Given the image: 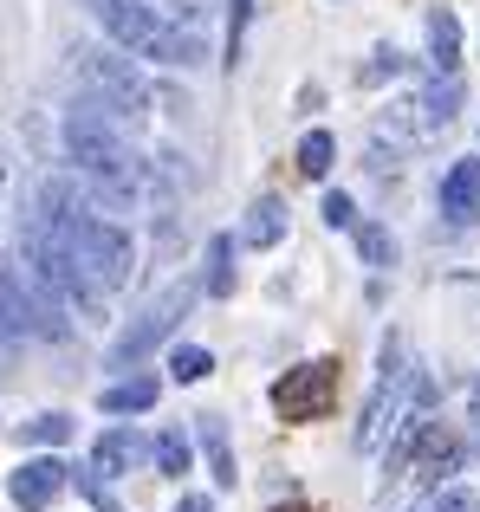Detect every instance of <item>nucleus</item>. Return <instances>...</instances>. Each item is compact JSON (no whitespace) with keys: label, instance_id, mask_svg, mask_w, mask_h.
I'll list each match as a JSON object with an SVG mask.
<instances>
[{"label":"nucleus","instance_id":"f257e3e1","mask_svg":"<svg viewBox=\"0 0 480 512\" xmlns=\"http://www.w3.org/2000/svg\"><path fill=\"white\" fill-rule=\"evenodd\" d=\"M98 13V26L117 39L124 52L156 65H176V72H195L208 65V39H202V13L189 0H85Z\"/></svg>","mask_w":480,"mask_h":512},{"label":"nucleus","instance_id":"f03ea898","mask_svg":"<svg viewBox=\"0 0 480 512\" xmlns=\"http://www.w3.org/2000/svg\"><path fill=\"white\" fill-rule=\"evenodd\" d=\"M52 234L72 247L78 273H85L98 292H124V286H130V273H137V247H130V234H124L117 221H104L98 208H85V214H72V221H59Z\"/></svg>","mask_w":480,"mask_h":512},{"label":"nucleus","instance_id":"7ed1b4c3","mask_svg":"<svg viewBox=\"0 0 480 512\" xmlns=\"http://www.w3.org/2000/svg\"><path fill=\"white\" fill-rule=\"evenodd\" d=\"M0 338H46V344L72 338L65 299L26 266H0Z\"/></svg>","mask_w":480,"mask_h":512},{"label":"nucleus","instance_id":"20e7f679","mask_svg":"<svg viewBox=\"0 0 480 512\" xmlns=\"http://www.w3.org/2000/svg\"><path fill=\"white\" fill-rule=\"evenodd\" d=\"M78 72H85V85H91V104H98L111 124L137 130L143 117H150L156 91H150V78L130 65V52H117V46H91V52H78Z\"/></svg>","mask_w":480,"mask_h":512},{"label":"nucleus","instance_id":"39448f33","mask_svg":"<svg viewBox=\"0 0 480 512\" xmlns=\"http://www.w3.org/2000/svg\"><path fill=\"white\" fill-rule=\"evenodd\" d=\"M409 415V370H403V338H383V357H377V383H370V402H364V422H357V454H377L390 428H403Z\"/></svg>","mask_w":480,"mask_h":512},{"label":"nucleus","instance_id":"423d86ee","mask_svg":"<svg viewBox=\"0 0 480 512\" xmlns=\"http://www.w3.org/2000/svg\"><path fill=\"white\" fill-rule=\"evenodd\" d=\"M195 299H202V279H169L163 292H156L150 305H143L137 318H130V331L111 344V363H137V357H150L156 344L169 338V331L182 325V318L195 312Z\"/></svg>","mask_w":480,"mask_h":512},{"label":"nucleus","instance_id":"0eeeda50","mask_svg":"<svg viewBox=\"0 0 480 512\" xmlns=\"http://www.w3.org/2000/svg\"><path fill=\"white\" fill-rule=\"evenodd\" d=\"M331 396H338V363L318 357V363H299V370H286L273 383V409L279 422H312V415L331 409Z\"/></svg>","mask_w":480,"mask_h":512},{"label":"nucleus","instance_id":"6e6552de","mask_svg":"<svg viewBox=\"0 0 480 512\" xmlns=\"http://www.w3.org/2000/svg\"><path fill=\"white\" fill-rule=\"evenodd\" d=\"M65 487H72V467H65L59 454H39V461H26V467L7 474V500L20 512H46Z\"/></svg>","mask_w":480,"mask_h":512},{"label":"nucleus","instance_id":"1a4fd4ad","mask_svg":"<svg viewBox=\"0 0 480 512\" xmlns=\"http://www.w3.org/2000/svg\"><path fill=\"white\" fill-rule=\"evenodd\" d=\"M461 454H468V448H461V441L448 435L442 422H422V435H416V454H409V461H416V480H422V487H442V480L461 467Z\"/></svg>","mask_w":480,"mask_h":512},{"label":"nucleus","instance_id":"9d476101","mask_svg":"<svg viewBox=\"0 0 480 512\" xmlns=\"http://www.w3.org/2000/svg\"><path fill=\"white\" fill-rule=\"evenodd\" d=\"M143 461H150V441H143L137 428H104L98 448H91V467H98V474H130V467H143Z\"/></svg>","mask_w":480,"mask_h":512},{"label":"nucleus","instance_id":"9b49d317","mask_svg":"<svg viewBox=\"0 0 480 512\" xmlns=\"http://www.w3.org/2000/svg\"><path fill=\"white\" fill-rule=\"evenodd\" d=\"M442 214L448 221H474L480 214V163H455L442 175Z\"/></svg>","mask_w":480,"mask_h":512},{"label":"nucleus","instance_id":"f8f14e48","mask_svg":"<svg viewBox=\"0 0 480 512\" xmlns=\"http://www.w3.org/2000/svg\"><path fill=\"white\" fill-rule=\"evenodd\" d=\"M240 240H247V247H279V240H286V201L260 195L247 208V221H240Z\"/></svg>","mask_w":480,"mask_h":512},{"label":"nucleus","instance_id":"ddd939ff","mask_svg":"<svg viewBox=\"0 0 480 512\" xmlns=\"http://www.w3.org/2000/svg\"><path fill=\"white\" fill-rule=\"evenodd\" d=\"M429 59H435V72H442V78H455V65H461V20L448 7L429 13Z\"/></svg>","mask_w":480,"mask_h":512},{"label":"nucleus","instance_id":"4468645a","mask_svg":"<svg viewBox=\"0 0 480 512\" xmlns=\"http://www.w3.org/2000/svg\"><path fill=\"white\" fill-rule=\"evenodd\" d=\"M416 111H422V130H448V124H455V111H461V78L435 72V85L416 98Z\"/></svg>","mask_w":480,"mask_h":512},{"label":"nucleus","instance_id":"2eb2a0df","mask_svg":"<svg viewBox=\"0 0 480 512\" xmlns=\"http://www.w3.org/2000/svg\"><path fill=\"white\" fill-rule=\"evenodd\" d=\"M98 409H104V415H143V409H156V376H130V383H104Z\"/></svg>","mask_w":480,"mask_h":512},{"label":"nucleus","instance_id":"dca6fc26","mask_svg":"<svg viewBox=\"0 0 480 512\" xmlns=\"http://www.w3.org/2000/svg\"><path fill=\"white\" fill-rule=\"evenodd\" d=\"M195 435H202L208 448V467H215V487H234V448H228V428H221V415H195Z\"/></svg>","mask_w":480,"mask_h":512},{"label":"nucleus","instance_id":"f3484780","mask_svg":"<svg viewBox=\"0 0 480 512\" xmlns=\"http://www.w3.org/2000/svg\"><path fill=\"white\" fill-rule=\"evenodd\" d=\"M202 292H208V299H228V292H234V234H215V240H208Z\"/></svg>","mask_w":480,"mask_h":512},{"label":"nucleus","instance_id":"a211bd4d","mask_svg":"<svg viewBox=\"0 0 480 512\" xmlns=\"http://www.w3.org/2000/svg\"><path fill=\"white\" fill-rule=\"evenodd\" d=\"M150 461L163 467L169 480H182V474H189V435H182V428H156V441H150Z\"/></svg>","mask_w":480,"mask_h":512},{"label":"nucleus","instance_id":"6ab92c4d","mask_svg":"<svg viewBox=\"0 0 480 512\" xmlns=\"http://www.w3.org/2000/svg\"><path fill=\"white\" fill-rule=\"evenodd\" d=\"M331 156H338V137H331V130H305L299 137V175H331Z\"/></svg>","mask_w":480,"mask_h":512},{"label":"nucleus","instance_id":"aec40b11","mask_svg":"<svg viewBox=\"0 0 480 512\" xmlns=\"http://www.w3.org/2000/svg\"><path fill=\"white\" fill-rule=\"evenodd\" d=\"M357 260L377 266V273H383V266H396V240H390V227H377V221L357 227Z\"/></svg>","mask_w":480,"mask_h":512},{"label":"nucleus","instance_id":"412c9836","mask_svg":"<svg viewBox=\"0 0 480 512\" xmlns=\"http://www.w3.org/2000/svg\"><path fill=\"white\" fill-rule=\"evenodd\" d=\"M208 370H215V350H202V344H176L169 350V376H176V383H202Z\"/></svg>","mask_w":480,"mask_h":512},{"label":"nucleus","instance_id":"4be33fe9","mask_svg":"<svg viewBox=\"0 0 480 512\" xmlns=\"http://www.w3.org/2000/svg\"><path fill=\"white\" fill-rule=\"evenodd\" d=\"M20 435L33 441V448H59V441L72 435V415H59V409H52V415H33V422H20Z\"/></svg>","mask_w":480,"mask_h":512},{"label":"nucleus","instance_id":"5701e85b","mask_svg":"<svg viewBox=\"0 0 480 512\" xmlns=\"http://www.w3.org/2000/svg\"><path fill=\"white\" fill-rule=\"evenodd\" d=\"M416 512H474V493L468 487H435Z\"/></svg>","mask_w":480,"mask_h":512},{"label":"nucleus","instance_id":"b1692460","mask_svg":"<svg viewBox=\"0 0 480 512\" xmlns=\"http://www.w3.org/2000/svg\"><path fill=\"white\" fill-rule=\"evenodd\" d=\"M247 20H253V0H228V65L240 59V39H247Z\"/></svg>","mask_w":480,"mask_h":512},{"label":"nucleus","instance_id":"393cba45","mask_svg":"<svg viewBox=\"0 0 480 512\" xmlns=\"http://www.w3.org/2000/svg\"><path fill=\"white\" fill-rule=\"evenodd\" d=\"M72 480H78V493H85V500H91V512H117V500H111V487H104L98 474H72Z\"/></svg>","mask_w":480,"mask_h":512},{"label":"nucleus","instance_id":"a878e982","mask_svg":"<svg viewBox=\"0 0 480 512\" xmlns=\"http://www.w3.org/2000/svg\"><path fill=\"white\" fill-rule=\"evenodd\" d=\"M396 72H403V52H390V46H383L377 59L364 65V85H377V78H396Z\"/></svg>","mask_w":480,"mask_h":512},{"label":"nucleus","instance_id":"bb28decb","mask_svg":"<svg viewBox=\"0 0 480 512\" xmlns=\"http://www.w3.org/2000/svg\"><path fill=\"white\" fill-rule=\"evenodd\" d=\"M325 227H357L351 195H325Z\"/></svg>","mask_w":480,"mask_h":512},{"label":"nucleus","instance_id":"cd10ccee","mask_svg":"<svg viewBox=\"0 0 480 512\" xmlns=\"http://www.w3.org/2000/svg\"><path fill=\"white\" fill-rule=\"evenodd\" d=\"M176 512H215V506H208V493H182Z\"/></svg>","mask_w":480,"mask_h":512},{"label":"nucleus","instance_id":"c85d7f7f","mask_svg":"<svg viewBox=\"0 0 480 512\" xmlns=\"http://www.w3.org/2000/svg\"><path fill=\"white\" fill-rule=\"evenodd\" d=\"M468 422L480 428V376H474V389H468Z\"/></svg>","mask_w":480,"mask_h":512}]
</instances>
